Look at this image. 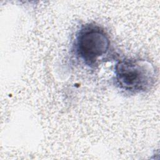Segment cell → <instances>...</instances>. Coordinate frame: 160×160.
<instances>
[{
	"label": "cell",
	"mask_w": 160,
	"mask_h": 160,
	"mask_svg": "<svg viewBox=\"0 0 160 160\" xmlns=\"http://www.w3.org/2000/svg\"><path fill=\"white\" fill-rule=\"evenodd\" d=\"M118 87L130 94L149 91L156 81L153 64L144 59L125 58L119 61L114 68Z\"/></svg>",
	"instance_id": "obj_1"
},
{
	"label": "cell",
	"mask_w": 160,
	"mask_h": 160,
	"mask_svg": "<svg viewBox=\"0 0 160 160\" xmlns=\"http://www.w3.org/2000/svg\"><path fill=\"white\" fill-rule=\"evenodd\" d=\"M110 44L109 36L102 28L95 24H85L76 34L75 52L84 64L94 66L108 54Z\"/></svg>",
	"instance_id": "obj_2"
}]
</instances>
